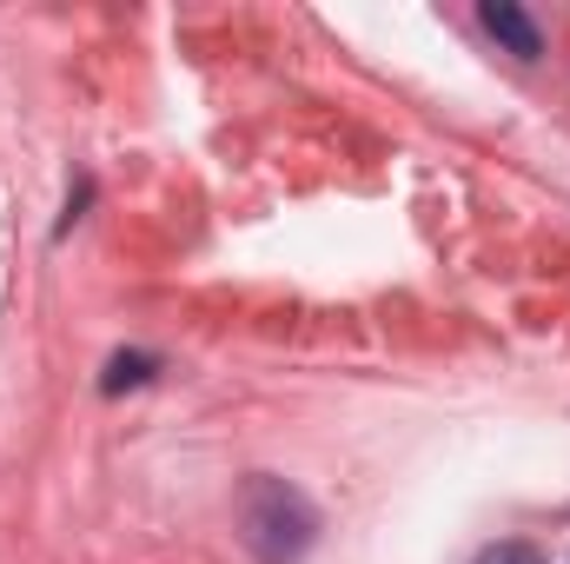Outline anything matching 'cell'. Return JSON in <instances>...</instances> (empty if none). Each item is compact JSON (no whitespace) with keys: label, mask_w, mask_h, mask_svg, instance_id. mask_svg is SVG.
Returning <instances> with one entry per match:
<instances>
[{"label":"cell","mask_w":570,"mask_h":564,"mask_svg":"<svg viewBox=\"0 0 570 564\" xmlns=\"http://www.w3.org/2000/svg\"><path fill=\"white\" fill-rule=\"evenodd\" d=\"M233 525H239V545L259 564H298L318 538V512L298 485H285L273 471H253L233 498Z\"/></svg>","instance_id":"cell-1"},{"label":"cell","mask_w":570,"mask_h":564,"mask_svg":"<svg viewBox=\"0 0 570 564\" xmlns=\"http://www.w3.org/2000/svg\"><path fill=\"white\" fill-rule=\"evenodd\" d=\"M478 20H484V33H491V40H504L518 60H538V54H544V33H538V20H531L518 0H484V7H478Z\"/></svg>","instance_id":"cell-2"},{"label":"cell","mask_w":570,"mask_h":564,"mask_svg":"<svg viewBox=\"0 0 570 564\" xmlns=\"http://www.w3.org/2000/svg\"><path fill=\"white\" fill-rule=\"evenodd\" d=\"M159 372V359L153 352H114L107 359V379H100V392H127V386H146Z\"/></svg>","instance_id":"cell-3"},{"label":"cell","mask_w":570,"mask_h":564,"mask_svg":"<svg viewBox=\"0 0 570 564\" xmlns=\"http://www.w3.org/2000/svg\"><path fill=\"white\" fill-rule=\"evenodd\" d=\"M478 564H544V552H538V545H524V538H504V545H491Z\"/></svg>","instance_id":"cell-4"}]
</instances>
